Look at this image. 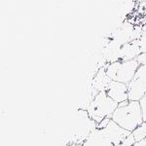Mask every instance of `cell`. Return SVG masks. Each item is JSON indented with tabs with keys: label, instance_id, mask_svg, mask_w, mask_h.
<instances>
[{
	"label": "cell",
	"instance_id": "6da1fadb",
	"mask_svg": "<svg viewBox=\"0 0 146 146\" xmlns=\"http://www.w3.org/2000/svg\"><path fill=\"white\" fill-rule=\"evenodd\" d=\"M111 119L121 128L133 133L143 123L142 111L139 101H131L126 106L118 107L113 113Z\"/></svg>",
	"mask_w": 146,
	"mask_h": 146
},
{
	"label": "cell",
	"instance_id": "7a4b0ae2",
	"mask_svg": "<svg viewBox=\"0 0 146 146\" xmlns=\"http://www.w3.org/2000/svg\"><path fill=\"white\" fill-rule=\"evenodd\" d=\"M96 126L98 124L89 116L88 111L79 108L67 144L73 143L80 146L96 129Z\"/></svg>",
	"mask_w": 146,
	"mask_h": 146
},
{
	"label": "cell",
	"instance_id": "3957f363",
	"mask_svg": "<svg viewBox=\"0 0 146 146\" xmlns=\"http://www.w3.org/2000/svg\"><path fill=\"white\" fill-rule=\"evenodd\" d=\"M118 104L107 96L106 92H100L87 108V111L89 116L98 124L104 118H111L113 113L118 108Z\"/></svg>",
	"mask_w": 146,
	"mask_h": 146
},
{
	"label": "cell",
	"instance_id": "277c9868",
	"mask_svg": "<svg viewBox=\"0 0 146 146\" xmlns=\"http://www.w3.org/2000/svg\"><path fill=\"white\" fill-rule=\"evenodd\" d=\"M139 63L136 60H128V62H119L109 63L105 66L107 75L110 77L112 81L120 82L128 85L135 77Z\"/></svg>",
	"mask_w": 146,
	"mask_h": 146
},
{
	"label": "cell",
	"instance_id": "5b68a950",
	"mask_svg": "<svg viewBox=\"0 0 146 146\" xmlns=\"http://www.w3.org/2000/svg\"><path fill=\"white\" fill-rule=\"evenodd\" d=\"M129 100L139 101L146 96V65L140 64L135 77L128 84Z\"/></svg>",
	"mask_w": 146,
	"mask_h": 146
},
{
	"label": "cell",
	"instance_id": "8992f818",
	"mask_svg": "<svg viewBox=\"0 0 146 146\" xmlns=\"http://www.w3.org/2000/svg\"><path fill=\"white\" fill-rule=\"evenodd\" d=\"M102 129L104 131L105 135L108 136V138L112 141V143L115 146L121 145V143L123 142V140L125 138L128 137L131 133V131H126V129H124L123 128H121V127H120L118 124L115 123L112 119H111V121L109 122V124H108V126L106 128H104Z\"/></svg>",
	"mask_w": 146,
	"mask_h": 146
},
{
	"label": "cell",
	"instance_id": "52a82bcc",
	"mask_svg": "<svg viewBox=\"0 0 146 146\" xmlns=\"http://www.w3.org/2000/svg\"><path fill=\"white\" fill-rule=\"evenodd\" d=\"M107 96L112 98L117 103H121L123 101L129 100V94H128V85L120 82L111 81L109 84L107 90Z\"/></svg>",
	"mask_w": 146,
	"mask_h": 146
},
{
	"label": "cell",
	"instance_id": "ba28073f",
	"mask_svg": "<svg viewBox=\"0 0 146 146\" xmlns=\"http://www.w3.org/2000/svg\"><path fill=\"white\" fill-rule=\"evenodd\" d=\"M80 146H115L102 129H96Z\"/></svg>",
	"mask_w": 146,
	"mask_h": 146
},
{
	"label": "cell",
	"instance_id": "9c48e42d",
	"mask_svg": "<svg viewBox=\"0 0 146 146\" xmlns=\"http://www.w3.org/2000/svg\"><path fill=\"white\" fill-rule=\"evenodd\" d=\"M112 80L107 75L105 67H101L96 71L92 79L91 88L96 90V92H106L108 86L111 83Z\"/></svg>",
	"mask_w": 146,
	"mask_h": 146
},
{
	"label": "cell",
	"instance_id": "30bf717a",
	"mask_svg": "<svg viewBox=\"0 0 146 146\" xmlns=\"http://www.w3.org/2000/svg\"><path fill=\"white\" fill-rule=\"evenodd\" d=\"M141 54L140 48L137 44V41L135 40L122 46L121 53H120V60L128 62V60H136L138 56Z\"/></svg>",
	"mask_w": 146,
	"mask_h": 146
},
{
	"label": "cell",
	"instance_id": "8fae6325",
	"mask_svg": "<svg viewBox=\"0 0 146 146\" xmlns=\"http://www.w3.org/2000/svg\"><path fill=\"white\" fill-rule=\"evenodd\" d=\"M131 133H133L136 142H139V141L145 139L146 138V122H143L142 124L139 125Z\"/></svg>",
	"mask_w": 146,
	"mask_h": 146
},
{
	"label": "cell",
	"instance_id": "7c38bea8",
	"mask_svg": "<svg viewBox=\"0 0 146 146\" xmlns=\"http://www.w3.org/2000/svg\"><path fill=\"white\" fill-rule=\"evenodd\" d=\"M137 44L140 48V51H141V54H144L146 53V33L142 32L141 36L138 38L137 40Z\"/></svg>",
	"mask_w": 146,
	"mask_h": 146
},
{
	"label": "cell",
	"instance_id": "4fadbf2b",
	"mask_svg": "<svg viewBox=\"0 0 146 146\" xmlns=\"http://www.w3.org/2000/svg\"><path fill=\"white\" fill-rule=\"evenodd\" d=\"M136 143V141L133 137V133H131L128 137H126L123 140V142L121 143V146H133Z\"/></svg>",
	"mask_w": 146,
	"mask_h": 146
},
{
	"label": "cell",
	"instance_id": "5bb4252c",
	"mask_svg": "<svg viewBox=\"0 0 146 146\" xmlns=\"http://www.w3.org/2000/svg\"><path fill=\"white\" fill-rule=\"evenodd\" d=\"M141 111H142V118L143 122H146V96L139 100Z\"/></svg>",
	"mask_w": 146,
	"mask_h": 146
},
{
	"label": "cell",
	"instance_id": "9a60e30c",
	"mask_svg": "<svg viewBox=\"0 0 146 146\" xmlns=\"http://www.w3.org/2000/svg\"><path fill=\"white\" fill-rule=\"evenodd\" d=\"M111 121V118H109V117H107V118H104L102 120V121L100 122V123L98 124V126H96V129H104L106 128V127L108 126V124H109V122Z\"/></svg>",
	"mask_w": 146,
	"mask_h": 146
},
{
	"label": "cell",
	"instance_id": "2e32d148",
	"mask_svg": "<svg viewBox=\"0 0 146 146\" xmlns=\"http://www.w3.org/2000/svg\"><path fill=\"white\" fill-rule=\"evenodd\" d=\"M119 146H121V145H119Z\"/></svg>",
	"mask_w": 146,
	"mask_h": 146
}]
</instances>
